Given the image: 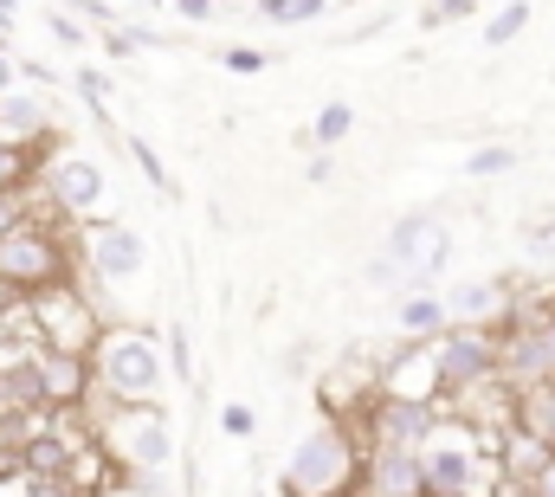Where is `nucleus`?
Listing matches in <instances>:
<instances>
[{"instance_id": "nucleus-1", "label": "nucleus", "mask_w": 555, "mask_h": 497, "mask_svg": "<svg viewBox=\"0 0 555 497\" xmlns=\"http://www.w3.org/2000/svg\"><path fill=\"white\" fill-rule=\"evenodd\" d=\"M91 400H104L111 413L117 407H162V387H168V349L155 343L149 323H104L98 330V349H91Z\"/></svg>"}, {"instance_id": "nucleus-2", "label": "nucleus", "mask_w": 555, "mask_h": 497, "mask_svg": "<svg viewBox=\"0 0 555 497\" xmlns=\"http://www.w3.org/2000/svg\"><path fill=\"white\" fill-rule=\"evenodd\" d=\"M362 466H369V446L349 433V420H317L310 433L291 439V453L278 466V492L284 497H356L362 492Z\"/></svg>"}, {"instance_id": "nucleus-3", "label": "nucleus", "mask_w": 555, "mask_h": 497, "mask_svg": "<svg viewBox=\"0 0 555 497\" xmlns=\"http://www.w3.org/2000/svg\"><path fill=\"white\" fill-rule=\"evenodd\" d=\"M420 479H426V497H491L504 485L498 472V453L485 446V426L472 420H439L433 439L420 446Z\"/></svg>"}, {"instance_id": "nucleus-4", "label": "nucleus", "mask_w": 555, "mask_h": 497, "mask_svg": "<svg viewBox=\"0 0 555 497\" xmlns=\"http://www.w3.org/2000/svg\"><path fill=\"white\" fill-rule=\"evenodd\" d=\"M446 258H452V227L439 214H401L388 227L382 252L362 265V278L375 291H401L408 297V291H433V278L446 271Z\"/></svg>"}, {"instance_id": "nucleus-5", "label": "nucleus", "mask_w": 555, "mask_h": 497, "mask_svg": "<svg viewBox=\"0 0 555 497\" xmlns=\"http://www.w3.org/2000/svg\"><path fill=\"white\" fill-rule=\"evenodd\" d=\"M78 278V258H72V240L59 227H46L39 214L20 220L13 233H0V284L13 297H46L59 284Z\"/></svg>"}, {"instance_id": "nucleus-6", "label": "nucleus", "mask_w": 555, "mask_h": 497, "mask_svg": "<svg viewBox=\"0 0 555 497\" xmlns=\"http://www.w3.org/2000/svg\"><path fill=\"white\" fill-rule=\"evenodd\" d=\"M498 356H504V336L498 330H446L439 336V407L452 400H472L478 387H498Z\"/></svg>"}, {"instance_id": "nucleus-7", "label": "nucleus", "mask_w": 555, "mask_h": 497, "mask_svg": "<svg viewBox=\"0 0 555 497\" xmlns=\"http://www.w3.org/2000/svg\"><path fill=\"white\" fill-rule=\"evenodd\" d=\"M78 265L98 278V291H124V284H137L142 271H149V240H142L130 220H91L85 233H78Z\"/></svg>"}, {"instance_id": "nucleus-8", "label": "nucleus", "mask_w": 555, "mask_h": 497, "mask_svg": "<svg viewBox=\"0 0 555 497\" xmlns=\"http://www.w3.org/2000/svg\"><path fill=\"white\" fill-rule=\"evenodd\" d=\"M111 439H117V466L137 479H162L175 466V426L168 407H117L111 413Z\"/></svg>"}, {"instance_id": "nucleus-9", "label": "nucleus", "mask_w": 555, "mask_h": 497, "mask_svg": "<svg viewBox=\"0 0 555 497\" xmlns=\"http://www.w3.org/2000/svg\"><path fill=\"white\" fill-rule=\"evenodd\" d=\"M446 413L439 407H426V400H395V394H375L369 407H362V446L369 453H420L426 439H433V426H439Z\"/></svg>"}, {"instance_id": "nucleus-10", "label": "nucleus", "mask_w": 555, "mask_h": 497, "mask_svg": "<svg viewBox=\"0 0 555 497\" xmlns=\"http://www.w3.org/2000/svg\"><path fill=\"white\" fill-rule=\"evenodd\" d=\"M26 310H33V323H39V349H59V356H91V349H98V330H104V323H98L91 304H78L72 284L33 297Z\"/></svg>"}, {"instance_id": "nucleus-11", "label": "nucleus", "mask_w": 555, "mask_h": 497, "mask_svg": "<svg viewBox=\"0 0 555 497\" xmlns=\"http://www.w3.org/2000/svg\"><path fill=\"white\" fill-rule=\"evenodd\" d=\"M39 181H46V201H52L65 220H85V227L98 220L104 188H111V181H104V168H98V155H72V149H65V155H52Z\"/></svg>"}, {"instance_id": "nucleus-12", "label": "nucleus", "mask_w": 555, "mask_h": 497, "mask_svg": "<svg viewBox=\"0 0 555 497\" xmlns=\"http://www.w3.org/2000/svg\"><path fill=\"white\" fill-rule=\"evenodd\" d=\"M446 310H452V330H504L517 317V297L504 278H465L446 291Z\"/></svg>"}, {"instance_id": "nucleus-13", "label": "nucleus", "mask_w": 555, "mask_h": 497, "mask_svg": "<svg viewBox=\"0 0 555 497\" xmlns=\"http://www.w3.org/2000/svg\"><path fill=\"white\" fill-rule=\"evenodd\" d=\"M39 387H46V407H85L91 400V356H59V349H33L26 356Z\"/></svg>"}, {"instance_id": "nucleus-14", "label": "nucleus", "mask_w": 555, "mask_h": 497, "mask_svg": "<svg viewBox=\"0 0 555 497\" xmlns=\"http://www.w3.org/2000/svg\"><path fill=\"white\" fill-rule=\"evenodd\" d=\"M356 497H426L420 453H369V466H362V492Z\"/></svg>"}, {"instance_id": "nucleus-15", "label": "nucleus", "mask_w": 555, "mask_h": 497, "mask_svg": "<svg viewBox=\"0 0 555 497\" xmlns=\"http://www.w3.org/2000/svg\"><path fill=\"white\" fill-rule=\"evenodd\" d=\"M395 330H401L408 343H439V336L452 330V310H446L439 291H408V297L395 304Z\"/></svg>"}, {"instance_id": "nucleus-16", "label": "nucleus", "mask_w": 555, "mask_h": 497, "mask_svg": "<svg viewBox=\"0 0 555 497\" xmlns=\"http://www.w3.org/2000/svg\"><path fill=\"white\" fill-rule=\"evenodd\" d=\"M52 129V111H46V98H0V142H20V149H33V136H46Z\"/></svg>"}, {"instance_id": "nucleus-17", "label": "nucleus", "mask_w": 555, "mask_h": 497, "mask_svg": "<svg viewBox=\"0 0 555 497\" xmlns=\"http://www.w3.org/2000/svg\"><path fill=\"white\" fill-rule=\"evenodd\" d=\"M253 7V20H266V26H310V20H323L336 0H246Z\"/></svg>"}, {"instance_id": "nucleus-18", "label": "nucleus", "mask_w": 555, "mask_h": 497, "mask_svg": "<svg viewBox=\"0 0 555 497\" xmlns=\"http://www.w3.org/2000/svg\"><path fill=\"white\" fill-rule=\"evenodd\" d=\"M349 129H356V104L330 98V104L317 111V124H310V149H336V142H349Z\"/></svg>"}, {"instance_id": "nucleus-19", "label": "nucleus", "mask_w": 555, "mask_h": 497, "mask_svg": "<svg viewBox=\"0 0 555 497\" xmlns=\"http://www.w3.org/2000/svg\"><path fill=\"white\" fill-rule=\"evenodd\" d=\"M459 168H465L472 181H498V175H511V168H517V149H511V142H485V149H472Z\"/></svg>"}, {"instance_id": "nucleus-20", "label": "nucleus", "mask_w": 555, "mask_h": 497, "mask_svg": "<svg viewBox=\"0 0 555 497\" xmlns=\"http://www.w3.org/2000/svg\"><path fill=\"white\" fill-rule=\"evenodd\" d=\"M524 26H530V0H511V7H498V13L485 20V46H491V52H504Z\"/></svg>"}, {"instance_id": "nucleus-21", "label": "nucleus", "mask_w": 555, "mask_h": 497, "mask_svg": "<svg viewBox=\"0 0 555 497\" xmlns=\"http://www.w3.org/2000/svg\"><path fill=\"white\" fill-rule=\"evenodd\" d=\"M124 149H130V162H137V175L155 188V194H175V175L162 168V155L149 149V136H124Z\"/></svg>"}, {"instance_id": "nucleus-22", "label": "nucleus", "mask_w": 555, "mask_h": 497, "mask_svg": "<svg viewBox=\"0 0 555 497\" xmlns=\"http://www.w3.org/2000/svg\"><path fill=\"white\" fill-rule=\"evenodd\" d=\"M72 91L91 104V117H104V111H111V78H104L98 65H78V72H72Z\"/></svg>"}, {"instance_id": "nucleus-23", "label": "nucleus", "mask_w": 555, "mask_h": 497, "mask_svg": "<svg viewBox=\"0 0 555 497\" xmlns=\"http://www.w3.org/2000/svg\"><path fill=\"white\" fill-rule=\"evenodd\" d=\"M33 175V155L20 149V142H0V201L7 194H20V181Z\"/></svg>"}, {"instance_id": "nucleus-24", "label": "nucleus", "mask_w": 555, "mask_h": 497, "mask_svg": "<svg viewBox=\"0 0 555 497\" xmlns=\"http://www.w3.org/2000/svg\"><path fill=\"white\" fill-rule=\"evenodd\" d=\"M162 349H168V374H175V381H194V343H188V330H181V323L168 330V343H162Z\"/></svg>"}, {"instance_id": "nucleus-25", "label": "nucleus", "mask_w": 555, "mask_h": 497, "mask_svg": "<svg viewBox=\"0 0 555 497\" xmlns=\"http://www.w3.org/2000/svg\"><path fill=\"white\" fill-rule=\"evenodd\" d=\"M220 65H227V72H240V78H259V72L272 65V52H259V46H227V52H220Z\"/></svg>"}, {"instance_id": "nucleus-26", "label": "nucleus", "mask_w": 555, "mask_h": 497, "mask_svg": "<svg viewBox=\"0 0 555 497\" xmlns=\"http://www.w3.org/2000/svg\"><path fill=\"white\" fill-rule=\"evenodd\" d=\"M220 433H227V439H253V433H259V413H253L246 400H227V407H220Z\"/></svg>"}, {"instance_id": "nucleus-27", "label": "nucleus", "mask_w": 555, "mask_h": 497, "mask_svg": "<svg viewBox=\"0 0 555 497\" xmlns=\"http://www.w3.org/2000/svg\"><path fill=\"white\" fill-rule=\"evenodd\" d=\"M524 252L543 265V271H555V220H543V227H530L524 233Z\"/></svg>"}, {"instance_id": "nucleus-28", "label": "nucleus", "mask_w": 555, "mask_h": 497, "mask_svg": "<svg viewBox=\"0 0 555 497\" xmlns=\"http://www.w3.org/2000/svg\"><path fill=\"white\" fill-rule=\"evenodd\" d=\"M72 7H78V26H98V33H111V26H124L111 0H72Z\"/></svg>"}, {"instance_id": "nucleus-29", "label": "nucleus", "mask_w": 555, "mask_h": 497, "mask_svg": "<svg viewBox=\"0 0 555 497\" xmlns=\"http://www.w3.org/2000/svg\"><path fill=\"white\" fill-rule=\"evenodd\" d=\"M46 33H52V39H59V46H72V52H78V46H85V39H91V33H85V26H78V20H72V13H46Z\"/></svg>"}, {"instance_id": "nucleus-30", "label": "nucleus", "mask_w": 555, "mask_h": 497, "mask_svg": "<svg viewBox=\"0 0 555 497\" xmlns=\"http://www.w3.org/2000/svg\"><path fill=\"white\" fill-rule=\"evenodd\" d=\"M472 7H478V0H426V13H420V20H426V26H446V20H465Z\"/></svg>"}, {"instance_id": "nucleus-31", "label": "nucleus", "mask_w": 555, "mask_h": 497, "mask_svg": "<svg viewBox=\"0 0 555 497\" xmlns=\"http://www.w3.org/2000/svg\"><path fill=\"white\" fill-rule=\"evenodd\" d=\"M104 52H111V59H137L142 52L137 26H111V33H104Z\"/></svg>"}, {"instance_id": "nucleus-32", "label": "nucleus", "mask_w": 555, "mask_h": 497, "mask_svg": "<svg viewBox=\"0 0 555 497\" xmlns=\"http://www.w3.org/2000/svg\"><path fill=\"white\" fill-rule=\"evenodd\" d=\"M20 220H33V207H26L20 194H7V201H0V233H13Z\"/></svg>"}, {"instance_id": "nucleus-33", "label": "nucleus", "mask_w": 555, "mask_h": 497, "mask_svg": "<svg viewBox=\"0 0 555 497\" xmlns=\"http://www.w3.org/2000/svg\"><path fill=\"white\" fill-rule=\"evenodd\" d=\"M13 78H20V59H13V46L0 33V98H13Z\"/></svg>"}, {"instance_id": "nucleus-34", "label": "nucleus", "mask_w": 555, "mask_h": 497, "mask_svg": "<svg viewBox=\"0 0 555 497\" xmlns=\"http://www.w3.org/2000/svg\"><path fill=\"white\" fill-rule=\"evenodd\" d=\"M168 7H175L181 20H194V26H207V20H214V0H168Z\"/></svg>"}, {"instance_id": "nucleus-35", "label": "nucleus", "mask_w": 555, "mask_h": 497, "mask_svg": "<svg viewBox=\"0 0 555 497\" xmlns=\"http://www.w3.org/2000/svg\"><path fill=\"white\" fill-rule=\"evenodd\" d=\"M20 78H33V85H46V91L59 85V72H52V65H39V59H20Z\"/></svg>"}, {"instance_id": "nucleus-36", "label": "nucleus", "mask_w": 555, "mask_h": 497, "mask_svg": "<svg viewBox=\"0 0 555 497\" xmlns=\"http://www.w3.org/2000/svg\"><path fill=\"white\" fill-rule=\"evenodd\" d=\"M537 330H543V356H550V381H555V310L537 317Z\"/></svg>"}, {"instance_id": "nucleus-37", "label": "nucleus", "mask_w": 555, "mask_h": 497, "mask_svg": "<svg viewBox=\"0 0 555 497\" xmlns=\"http://www.w3.org/2000/svg\"><path fill=\"white\" fill-rule=\"evenodd\" d=\"M530 497H555V459L537 472V485H530Z\"/></svg>"}, {"instance_id": "nucleus-38", "label": "nucleus", "mask_w": 555, "mask_h": 497, "mask_svg": "<svg viewBox=\"0 0 555 497\" xmlns=\"http://www.w3.org/2000/svg\"><path fill=\"white\" fill-rule=\"evenodd\" d=\"M13 20H20V0H0V33H7Z\"/></svg>"}, {"instance_id": "nucleus-39", "label": "nucleus", "mask_w": 555, "mask_h": 497, "mask_svg": "<svg viewBox=\"0 0 555 497\" xmlns=\"http://www.w3.org/2000/svg\"><path fill=\"white\" fill-rule=\"evenodd\" d=\"M491 497H530V492H517V485H498V492H491Z\"/></svg>"}, {"instance_id": "nucleus-40", "label": "nucleus", "mask_w": 555, "mask_h": 497, "mask_svg": "<svg viewBox=\"0 0 555 497\" xmlns=\"http://www.w3.org/2000/svg\"><path fill=\"white\" fill-rule=\"evenodd\" d=\"M104 497H142L137 485H117V492H104Z\"/></svg>"}, {"instance_id": "nucleus-41", "label": "nucleus", "mask_w": 555, "mask_h": 497, "mask_svg": "<svg viewBox=\"0 0 555 497\" xmlns=\"http://www.w3.org/2000/svg\"><path fill=\"white\" fill-rule=\"evenodd\" d=\"M130 7H162V0H130Z\"/></svg>"}]
</instances>
